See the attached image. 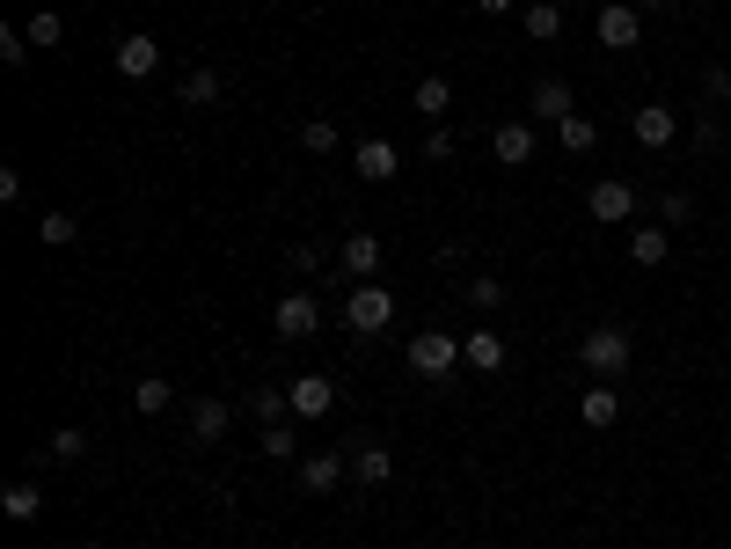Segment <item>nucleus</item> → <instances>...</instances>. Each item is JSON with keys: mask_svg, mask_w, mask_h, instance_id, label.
Returning a JSON list of instances; mask_svg holds the SVG:
<instances>
[{"mask_svg": "<svg viewBox=\"0 0 731 549\" xmlns=\"http://www.w3.org/2000/svg\"><path fill=\"white\" fill-rule=\"evenodd\" d=\"M344 322H351V330H359V337H381L388 322H395V293H388V286H373V279H366L359 293H351V301H344Z\"/></svg>", "mask_w": 731, "mask_h": 549, "instance_id": "nucleus-1", "label": "nucleus"}, {"mask_svg": "<svg viewBox=\"0 0 731 549\" xmlns=\"http://www.w3.org/2000/svg\"><path fill=\"white\" fill-rule=\"evenodd\" d=\"M578 359H585L600 381H608V373H622V367H629V330H614V322L585 330V337H578Z\"/></svg>", "mask_w": 731, "mask_h": 549, "instance_id": "nucleus-2", "label": "nucleus"}, {"mask_svg": "<svg viewBox=\"0 0 731 549\" xmlns=\"http://www.w3.org/2000/svg\"><path fill=\"white\" fill-rule=\"evenodd\" d=\"M592 30H600L608 52H637V44H644V16H637V0H608V8L592 16Z\"/></svg>", "mask_w": 731, "mask_h": 549, "instance_id": "nucleus-3", "label": "nucleus"}, {"mask_svg": "<svg viewBox=\"0 0 731 549\" xmlns=\"http://www.w3.org/2000/svg\"><path fill=\"white\" fill-rule=\"evenodd\" d=\"M453 359H461V337H447V330L410 337V373H424V381H447Z\"/></svg>", "mask_w": 731, "mask_h": 549, "instance_id": "nucleus-4", "label": "nucleus"}, {"mask_svg": "<svg viewBox=\"0 0 731 549\" xmlns=\"http://www.w3.org/2000/svg\"><path fill=\"white\" fill-rule=\"evenodd\" d=\"M271 330H279L286 345L314 337V330H322V308H314V293H279V308H271Z\"/></svg>", "mask_w": 731, "mask_h": 549, "instance_id": "nucleus-5", "label": "nucleus"}, {"mask_svg": "<svg viewBox=\"0 0 731 549\" xmlns=\"http://www.w3.org/2000/svg\"><path fill=\"white\" fill-rule=\"evenodd\" d=\"M637 206H644V198H637V183H622V177H600L592 198H585L592 220H637Z\"/></svg>", "mask_w": 731, "mask_h": 549, "instance_id": "nucleus-6", "label": "nucleus"}, {"mask_svg": "<svg viewBox=\"0 0 731 549\" xmlns=\"http://www.w3.org/2000/svg\"><path fill=\"white\" fill-rule=\"evenodd\" d=\"M337 271H344V279H373V271H381V234H344V242H337Z\"/></svg>", "mask_w": 731, "mask_h": 549, "instance_id": "nucleus-7", "label": "nucleus"}, {"mask_svg": "<svg viewBox=\"0 0 731 549\" xmlns=\"http://www.w3.org/2000/svg\"><path fill=\"white\" fill-rule=\"evenodd\" d=\"M629 132H637V147H651V154H659V147H673L680 118H673L665 103H637V118H629Z\"/></svg>", "mask_w": 731, "mask_h": 549, "instance_id": "nucleus-8", "label": "nucleus"}, {"mask_svg": "<svg viewBox=\"0 0 731 549\" xmlns=\"http://www.w3.org/2000/svg\"><path fill=\"white\" fill-rule=\"evenodd\" d=\"M286 396H293V418H330V403H337L330 373H300V381H286Z\"/></svg>", "mask_w": 731, "mask_h": 549, "instance_id": "nucleus-9", "label": "nucleus"}, {"mask_svg": "<svg viewBox=\"0 0 731 549\" xmlns=\"http://www.w3.org/2000/svg\"><path fill=\"white\" fill-rule=\"evenodd\" d=\"M161 67V44L147 30H132V37H118V73L124 81H147V73Z\"/></svg>", "mask_w": 731, "mask_h": 549, "instance_id": "nucleus-10", "label": "nucleus"}, {"mask_svg": "<svg viewBox=\"0 0 731 549\" xmlns=\"http://www.w3.org/2000/svg\"><path fill=\"white\" fill-rule=\"evenodd\" d=\"M227 432H234V403H220V396H198L191 403V440H227Z\"/></svg>", "mask_w": 731, "mask_h": 549, "instance_id": "nucleus-11", "label": "nucleus"}, {"mask_svg": "<svg viewBox=\"0 0 731 549\" xmlns=\"http://www.w3.org/2000/svg\"><path fill=\"white\" fill-rule=\"evenodd\" d=\"M490 147H498V161H505V169H527V161H534V124H527V118L498 124V132H490Z\"/></svg>", "mask_w": 731, "mask_h": 549, "instance_id": "nucleus-12", "label": "nucleus"}, {"mask_svg": "<svg viewBox=\"0 0 731 549\" xmlns=\"http://www.w3.org/2000/svg\"><path fill=\"white\" fill-rule=\"evenodd\" d=\"M461 359H469V367L475 373H505V337H498V330H469V337H461Z\"/></svg>", "mask_w": 731, "mask_h": 549, "instance_id": "nucleus-13", "label": "nucleus"}, {"mask_svg": "<svg viewBox=\"0 0 731 549\" xmlns=\"http://www.w3.org/2000/svg\"><path fill=\"white\" fill-rule=\"evenodd\" d=\"M351 169H359L366 183H395V169H402V161H395V147H388V140H359Z\"/></svg>", "mask_w": 731, "mask_h": 549, "instance_id": "nucleus-14", "label": "nucleus"}, {"mask_svg": "<svg viewBox=\"0 0 731 549\" xmlns=\"http://www.w3.org/2000/svg\"><path fill=\"white\" fill-rule=\"evenodd\" d=\"M578 418H585V426H592V432H608V426H614V418H622V396H614V389H608V381H592V389H585V396H578Z\"/></svg>", "mask_w": 731, "mask_h": 549, "instance_id": "nucleus-15", "label": "nucleus"}, {"mask_svg": "<svg viewBox=\"0 0 731 549\" xmlns=\"http://www.w3.org/2000/svg\"><path fill=\"white\" fill-rule=\"evenodd\" d=\"M351 477H359V483H388V477H395V455H388L381 440H359V447H351Z\"/></svg>", "mask_w": 731, "mask_h": 549, "instance_id": "nucleus-16", "label": "nucleus"}, {"mask_svg": "<svg viewBox=\"0 0 731 549\" xmlns=\"http://www.w3.org/2000/svg\"><path fill=\"white\" fill-rule=\"evenodd\" d=\"M527 110H534L541 124H563V118H571V81H534Z\"/></svg>", "mask_w": 731, "mask_h": 549, "instance_id": "nucleus-17", "label": "nucleus"}, {"mask_svg": "<svg viewBox=\"0 0 731 549\" xmlns=\"http://www.w3.org/2000/svg\"><path fill=\"white\" fill-rule=\"evenodd\" d=\"M0 513L16 520V528H30V520L44 513V491H37L30 477H22V483H8V491H0Z\"/></svg>", "mask_w": 731, "mask_h": 549, "instance_id": "nucleus-18", "label": "nucleus"}, {"mask_svg": "<svg viewBox=\"0 0 731 549\" xmlns=\"http://www.w3.org/2000/svg\"><path fill=\"white\" fill-rule=\"evenodd\" d=\"M344 469H351V455H308L300 461V483H308V491H337Z\"/></svg>", "mask_w": 731, "mask_h": 549, "instance_id": "nucleus-19", "label": "nucleus"}, {"mask_svg": "<svg viewBox=\"0 0 731 549\" xmlns=\"http://www.w3.org/2000/svg\"><path fill=\"white\" fill-rule=\"evenodd\" d=\"M557 147H563V154H592V147H600V124H592L585 110H571V118L557 124Z\"/></svg>", "mask_w": 731, "mask_h": 549, "instance_id": "nucleus-20", "label": "nucleus"}, {"mask_svg": "<svg viewBox=\"0 0 731 549\" xmlns=\"http://www.w3.org/2000/svg\"><path fill=\"white\" fill-rule=\"evenodd\" d=\"M665 228H629V264H644V271H659L665 264Z\"/></svg>", "mask_w": 731, "mask_h": 549, "instance_id": "nucleus-21", "label": "nucleus"}, {"mask_svg": "<svg viewBox=\"0 0 731 549\" xmlns=\"http://www.w3.org/2000/svg\"><path fill=\"white\" fill-rule=\"evenodd\" d=\"M410 103H418L424 118H447V110H453V81H447V73H424V81H418V96H410Z\"/></svg>", "mask_w": 731, "mask_h": 549, "instance_id": "nucleus-22", "label": "nucleus"}, {"mask_svg": "<svg viewBox=\"0 0 731 549\" xmlns=\"http://www.w3.org/2000/svg\"><path fill=\"white\" fill-rule=\"evenodd\" d=\"M81 455H88V432H81V426H59L52 447H44V461H52V469H73Z\"/></svg>", "mask_w": 731, "mask_h": 549, "instance_id": "nucleus-23", "label": "nucleus"}, {"mask_svg": "<svg viewBox=\"0 0 731 549\" xmlns=\"http://www.w3.org/2000/svg\"><path fill=\"white\" fill-rule=\"evenodd\" d=\"M520 30L534 37V44H549V37L563 30V8H557V0H534V8H527V16H520Z\"/></svg>", "mask_w": 731, "mask_h": 549, "instance_id": "nucleus-24", "label": "nucleus"}, {"mask_svg": "<svg viewBox=\"0 0 731 549\" xmlns=\"http://www.w3.org/2000/svg\"><path fill=\"white\" fill-rule=\"evenodd\" d=\"M183 103H191V110H212V103H220V73H212V67H191V73H183Z\"/></svg>", "mask_w": 731, "mask_h": 549, "instance_id": "nucleus-25", "label": "nucleus"}, {"mask_svg": "<svg viewBox=\"0 0 731 549\" xmlns=\"http://www.w3.org/2000/svg\"><path fill=\"white\" fill-rule=\"evenodd\" d=\"M169 403H176V389H169V381H161V373H147L140 389H132V410H140V418H161V410H169Z\"/></svg>", "mask_w": 731, "mask_h": 549, "instance_id": "nucleus-26", "label": "nucleus"}, {"mask_svg": "<svg viewBox=\"0 0 731 549\" xmlns=\"http://www.w3.org/2000/svg\"><path fill=\"white\" fill-rule=\"evenodd\" d=\"M286 410H293L286 389H257V396H249V418H257V426H286Z\"/></svg>", "mask_w": 731, "mask_h": 549, "instance_id": "nucleus-27", "label": "nucleus"}, {"mask_svg": "<svg viewBox=\"0 0 731 549\" xmlns=\"http://www.w3.org/2000/svg\"><path fill=\"white\" fill-rule=\"evenodd\" d=\"M22 37H30V44H44V52H52L59 37H67V22H59V16H52V8H37V16H30V22H22Z\"/></svg>", "mask_w": 731, "mask_h": 549, "instance_id": "nucleus-28", "label": "nucleus"}, {"mask_svg": "<svg viewBox=\"0 0 731 549\" xmlns=\"http://www.w3.org/2000/svg\"><path fill=\"white\" fill-rule=\"evenodd\" d=\"M263 455H271V461H293L300 455V432L293 426H263Z\"/></svg>", "mask_w": 731, "mask_h": 549, "instance_id": "nucleus-29", "label": "nucleus"}, {"mask_svg": "<svg viewBox=\"0 0 731 549\" xmlns=\"http://www.w3.org/2000/svg\"><path fill=\"white\" fill-rule=\"evenodd\" d=\"M37 234H44L52 249H67L73 234H81V220H73V213H44V220H37Z\"/></svg>", "mask_w": 731, "mask_h": 549, "instance_id": "nucleus-30", "label": "nucleus"}, {"mask_svg": "<svg viewBox=\"0 0 731 549\" xmlns=\"http://www.w3.org/2000/svg\"><path fill=\"white\" fill-rule=\"evenodd\" d=\"M300 147H308V154H330V147H337V124H330V118L300 124Z\"/></svg>", "mask_w": 731, "mask_h": 549, "instance_id": "nucleus-31", "label": "nucleus"}, {"mask_svg": "<svg viewBox=\"0 0 731 549\" xmlns=\"http://www.w3.org/2000/svg\"><path fill=\"white\" fill-rule=\"evenodd\" d=\"M469 301H475V308H498V301H505V279H490V271H475V279H469Z\"/></svg>", "mask_w": 731, "mask_h": 549, "instance_id": "nucleus-32", "label": "nucleus"}, {"mask_svg": "<svg viewBox=\"0 0 731 549\" xmlns=\"http://www.w3.org/2000/svg\"><path fill=\"white\" fill-rule=\"evenodd\" d=\"M0 59H8V67H22V59H30V37H22V30H0Z\"/></svg>", "mask_w": 731, "mask_h": 549, "instance_id": "nucleus-33", "label": "nucleus"}, {"mask_svg": "<svg viewBox=\"0 0 731 549\" xmlns=\"http://www.w3.org/2000/svg\"><path fill=\"white\" fill-rule=\"evenodd\" d=\"M659 213H665V220H695V198H688V191H665Z\"/></svg>", "mask_w": 731, "mask_h": 549, "instance_id": "nucleus-34", "label": "nucleus"}, {"mask_svg": "<svg viewBox=\"0 0 731 549\" xmlns=\"http://www.w3.org/2000/svg\"><path fill=\"white\" fill-rule=\"evenodd\" d=\"M286 264H293V271H314V264H322V249H314V242H293V249H286Z\"/></svg>", "mask_w": 731, "mask_h": 549, "instance_id": "nucleus-35", "label": "nucleus"}, {"mask_svg": "<svg viewBox=\"0 0 731 549\" xmlns=\"http://www.w3.org/2000/svg\"><path fill=\"white\" fill-rule=\"evenodd\" d=\"M702 96H731V73H724V67H710V73H702Z\"/></svg>", "mask_w": 731, "mask_h": 549, "instance_id": "nucleus-36", "label": "nucleus"}, {"mask_svg": "<svg viewBox=\"0 0 731 549\" xmlns=\"http://www.w3.org/2000/svg\"><path fill=\"white\" fill-rule=\"evenodd\" d=\"M475 8H483V16H512V0H475Z\"/></svg>", "mask_w": 731, "mask_h": 549, "instance_id": "nucleus-37", "label": "nucleus"}, {"mask_svg": "<svg viewBox=\"0 0 731 549\" xmlns=\"http://www.w3.org/2000/svg\"><path fill=\"white\" fill-rule=\"evenodd\" d=\"M637 8H680V0H637Z\"/></svg>", "mask_w": 731, "mask_h": 549, "instance_id": "nucleus-38", "label": "nucleus"}, {"mask_svg": "<svg viewBox=\"0 0 731 549\" xmlns=\"http://www.w3.org/2000/svg\"><path fill=\"white\" fill-rule=\"evenodd\" d=\"M81 549H103V542H81Z\"/></svg>", "mask_w": 731, "mask_h": 549, "instance_id": "nucleus-39", "label": "nucleus"}, {"mask_svg": "<svg viewBox=\"0 0 731 549\" xmlns=\"http://www.w3.org/2000/svg\"><path fill=\"white\" fill-rule=\"evenodd\" d=\"M724 118H731V96H724Z\"/></svg>", "mask_w": 731, "mask_h": 549, "instance_id": "nucleus-40", "label": "nucleus"}]
</instances>
